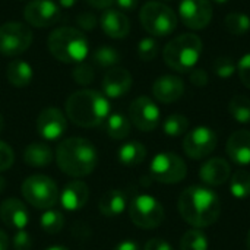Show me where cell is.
Listing matches in <instances>:
<instances>
[{
	"label": "cell",
	"instance_id": "cell-1",
	"mask_svg": "<svg viewBox=\"0 0 250 250\" xmlns=\"http://www.w3.org/2000/svg\"><path fill=\"white\" fill-rule=\"evenodd\" d=\"M179 214L192 227H209L220 218L221 204L218 195L205 186L185 189L177 202Z\"/></svg>",
	"mask_w": 250,
	"mask_h": 250
},
{
	"label": "cell",
	"instance_id": "cell-2",
	"mask_svg": "<svg viewBox=\"0 0 250 250\" xmlns=\"http://www.w3.org/2000/svg\"><path fill=\"white\" fill-rule=\"evenodd\" d=\"M66 116L79 127H98L110 116L108 98L94 89H81L66 100Z\"/></svg>",
	"mask_w": 250,
	"mask_h": 250
},
{
	"label": "cell",
	"instance_id": "cell-3",
	"mask_svg": "<svg viewBox=\"0 0 250 250\" xmlns=\"http://www.w3.org/2000/svg\"><path fill=\"white\" fill-rule=\"evenodd\" d=\"M56 161L64 174L85 177L95 170L98 154L91 141L85 138H67L57 145Z\"/></svg>",
	"mask_w": 250,
	"mask_h": 250
},
{
	"label": "cell",
	"instance_id": "cell-4",
	"mask_svg": "<svg viewBox=\"0 0 250 250\" xmlns=\"http://www.w3.org/2000/svg\"><path fill=\"white\" fill-rule=\"evenodd\" d=\"M50 53L63 63H82L89 54V44L82 31L72 26L54 29L47 40Z\"/></svg>",
	"mask_w": 250,
	"mask_h": 250
},
{
	"label": "cell",
	"instance_id": "cell-5",
	"mask_svg": "<svg viewBox=\"0 0 250 250\" xmlns=\"http://www.w3.org/2000/svg\"><path fill=\"white\" fill-rule=\"evenodd\" d=\"M202 40L196 34H182L173 38L163 51L164 62L168 67L176 72H190L195 69L202 54Z\"/></svg>",
	"mask_w": 250,
	"mask_h": 250
},
{
	"label": "cell",
	"instance_id": "cell-6",
	"mask_svg": "<svg viewBox=\"0 0 250 250\" xmlns=\"http://www.w3.org/2000/svg\"><path fill=\"white\" fill-rule=\"evenodd\" d=\"M144 29L154 37H167L174 32L179 23L176 12L161 1H148L139 12Z\"/></svg>",
	"mask_w": 250,
	"mask_h": 250
},
{
	"label": "cell",
	"instance_id": "cell-7",
	"mask_svg": "<svg viewBox=\"0 0 250 250\" xmlns=\"http://www.w3.org/2000/svg\"><path fill=\"white\" fill-rule=\"evenodd\" d=\"M21 190L25 201L37 209H50L59 201V189L56 183L42 174H34L25 179Z\"/></svg>",
	"mask_w": 250,
	"mask_h": 250
},
{
	"label": "cell",
	"instance_id": "cell-8",
	"mask_svg": "<svg viewBox=\"0 0 250 250\" xmlns=\"http://www.w3.org/2000/svg\"><path fill=\"white\" fill-rule=\"evenodd\" d=\"M129 217L135 226L145 230L157 229L164 220V208L151 195H139L129 205Z\"/></svg>",
	"mask_w": 250,
	"mask_h": 250
},
{
	"label": "cell",
	"instance_id": "cell-9",
	"mask_svg": "<svg viewBox=\"0 0 250 250\" xmlns=\"http://www.w3.org/2000/svg\"><path fill=\"white\" fill-rule=\"evenodd\" d=\"M149 171L154 180L164 185H176L185 180L188 174L186 163L174 152L157 154L149 166Z\"/></svg>",
	"mask_w": 250,
	"mask_h": 250
},
{
	"label": "cell",
	"instance_id": "cell-10",
	"mask_svg": "<svg viewBox=\"0 0 250 250\" xmlns=\"http://www.w3.org/2000/svg\"><path fill=\"white\" fill-rule=\"evenodd\" d=\"M32 42V31L22 22H6L0 26V54L16 57Z\"/></svg>",
	"mask_w": 250,
	"mask_h": 250
},
{
	"label": "cell",
	"instance_id": "cell-11",
	"mask_svg": "<svg viewBox=\"0 0 250 250\" xmlns=\"http://www.w3.org/2000/svg\"><path fill=\"white\" fill-rule=\"evenodd\" d=\"M217 133L208 126H198L186 133L183 139V149L192 160H202L214 152L217 148Z\"/></svg>",
	"mask_w": 250,
	"mask_h": 250
},
{
	"label": "cell",
	"instance_id": "cell-12",
	"mask_svg": "<svg viewBox=\"0 0 250 250\" xmlns=\"http://www.w3.org/2000/svg\"><path fill=\"white\" fill-rule=\"evenodd\" d=\"M130 122L142 132H152L158 127L161 113L158 105L149 97H138L129 107Z\"/></svg>",
	"mask_w": 250,
	"mask_h": 250
},
{
	"label": "cell",
	"instance_id": "cell-13",
	"mask_svg": "<svg viewBox=\"0 0 250 250\" xmlns=\"http://www.w3.org/2000/svg\"><path fill=\"white\" fill-rule=\"evenodd\" d=\"M212 4L209 0H180L179 16L190 29H204L212 19Z\"/></svg>",
	"mask_w": 250,
	"mask_h": 250
},
{
	"label": "cell",
	"instance_id": "cell-14",
	"mask_svg": "<svg viewBox=\"0 0 250 250\" xmlns=\"http://www.w3.org/2000/svg\"><path fill=\"white\" fill-rule=\"evenodd\" d=\"M25 21L37 28H47L59 22L60 6L54 0H31L23 9Z\"/></svg>",
	"mask_w": 250,
	"mask_h": 250
},
{
	"label": "cell",
	"instance_id": "cell-15",
	"mask_svg": "<svg viewBox=\"0 0 250 250\" xmlns=\"http://www.w3.org/2000/svg\"><path fill=\"white\" fill-rule=\"evenodd\" d=\"M67 129L66 116L56 107L44 108L37 117V132L45 141H57Z\"/></svg>",
	"mask_w": 250,
	"mask_h": 250
},
{
	"label": "cell",
	"instance_id": "cell-16",
	"mask_svg": "<svg viewBox=\"0 0 250 250\" xmlns=\"http://www.w3.org/2000/svg\"><path fill=\"white\" fill-rule=\"evenodd\" d=\"M103 94L107 98H120L132 88V75L123 67H111L103 78Z\"/></svg>",
	"mask_w": 250,
	"mask_h": 250
},
{
	"label": "cell",
	"instance_id": "cell-17",
	"mask_svg": "<svg viewBox=\"0 0 250 250\" xmlns=\"http://www.w3.org/2000/svg\"><path fill=\"white\" fill-rule=\"evenodd\" d=\"M88 198H89V189L86 183L81 180L69 182L63 188V190L59 193V201H60L62 208L70 212L82 209L86 205Z\"/></svg>",
	"mask_w": 250,
	"mask_h": 250
},
{
	"label": "cell",
	"instance_id": "cell-18",
	"mask_svg": "<svg viewBox=\"0 0 250 250\" xmlns=\"http://www.w3.org/2000/svg\"><path fill=\"white\" fill-rule=\"evenodd\" d=\"M152 94L160 103L170 104L182 98L185 94V83L179 76L164 75L155 79L152 85Z\"/></svg>",
	"mask_w": 250,
	"mask_h": 250
},
{
	"label": "cell",
	"instance_id": "cell-19",
	"mask_svg": "<svg viewBox=\"0 0 250 250\" xmlns=\"http://www.w3.org/2000/svg\"><path fill=\"white\" fill-rule=\"evenodd\" d=\"M0 218L7 227L16 231L25 230V227L29 223V214L25 204L16 198L6 199L0 205Z\"/></svg>",
	"mask_w": 250,
	"mask_h": 250
},
{
	"label": "cell",
	"instance_id": "cell-20",
	"mask_svg": "<svg viewBox=\"0 0 250 250\" xmlns=\"http://www.w3.org/2000/svg\"><path fill=\"white\" fill-rule=\"evenodd\" d=\"M100 25L101 29L104 31V34L110 38L114 40H120L127 37L129 31H130V22L127 19V16L120 12L119 9H105L100 18Z\"/></svg>",
	"mask_w": 250,
	"mask_h": 250
},
{
	"label": "cell",
	"instance_id": "cell-21",
	"mask_svg": "<svg viewBox=\"0 0 250 250\" xmlns=\"http://www.w3.org/2000/svg\"><path fill=\"white\" fill-rule=\"evenodd\" d=\"M231 176V167L224 158H209L207 160L201 170L199 177L208 186H221L224 185Z\"/></svg>",
	"mask_w": 250,
	"mask_h": 250
},
{
	"label": "cell",
	"instance_id": "cell-22",
	"mask_svg": "<svg viewBox=\"0 0 250 250\" xmlns=\"http://www.w3.org/2000/svg\"><path fill=\"white\" fill-rule=\"evenodd\" d=\"M226 152L229 158L239 166L250 164V132L249 130H236L227 141Z\"/></svg>",
	"mask_w": 250,
	"mask_h": 250
},
{
	"label": "cell",
	"instance_id": "cell-23",
	"mask_svg": "<svg viewBox=\"0 0 250 250\" xmlns=\"http://www.w3.org/2000/svg\"><path fill=\"white\" fill-rule=\"evenodd\" d=\"M127 208V196L123 190L113 189L105 192L100 202H98V209L104 217L114 218L122 215Z\"/></svg>",
	"mask_w": 250,
	"mask_h": 250
},
{
	"label": "cell",
	"instance_id": "cell-24",
	"mask_svg": "<svg viewBox=\"0 0 250 250\" xmlns=\"http://www.w3.org/2000/svg\"><path fill=\"white\" fill-rule=\"evenodd\" d=\"M6 76H7V81L13 86L23 88V86H28L31 83V81L34 78V72H32V67L28 62L15 59L7 64Z\"/></svg>",
	"mask_w": 250,
	"mask_h": 250
},
{
	"label": "cell",
	"instance_id": "cell-25",
	"mask_svg": "<svg viewBox=\"0 0 250 250\" xmlns=\"http://www.w3.org/2000/svg\"><path fill=\"white\" fill-rule=\"evenodd\" d=\"M23 161L29 167H47L53 161V151L44 142H32L23 151Z\"/></svg>",
	"mask_w": 250,
	"mask_h": 250
},
{
	"label": "cell",
	"instance_id": "cell-26",
	"mask_svg": "<svg viewBox=\"0 0 250 250\" xmlns=\"http://www.w3.org/2000/svg\"><path fill=\"white\" fill-rule=\"evenodd\" d=\"M117 158L119 161L126 166V167H135L139 166L141 163L145 161L146 158V148L144 146V144L138 142V141H132V142H126L123 144L119 151H117Z\"/></svg>",
	"mask_w": 250,
	"mask_h": 250
},
{
	"label": "cell",
	"instance_id": "cell-27",
	"mask_svg": "<svg viewBox=\"0 0 250 250\" xmlns=\"http://www.w3.org/2000/svg\"><path fill=\"white\" fill-rule=\"evenodd\" d=\"M104 130L111 139H125L130 133V120L122 113H110L104 122Z\"/></svg>",
	"mask_w": 250,
	"mask_h": 250
},
{
	"label": "cell",
	"instance_id": "cell-28",
	"mask_svg": "<svg viewBox=\"0 0 250 250\" xmlns=\"http://www.w3.org/2000/svg\"><path fill=\"white\" fill-rule=\"evenodd\" d=\"M122 60L120 53L110 45H100L92 53V63L97 67H116V64Z\"/></svg>",
	"mask_w": 250,
	"mask_h": 250
},
{
	"label": "cell",
	"instance_id": "cell-29",
	"mask_svg": "<svg viewBox=\"0 0 250 250\" xmlns=\"http://www.w3.org/2000/svg\"><path fill=\"white\" fill-rule=\"evenodd\" d=\"M231 117L239 123H250V98L246 95H234L229 103Z\"/></svg>",
	"mask_w": 250,
	"mask_h": 250
},
{
	"label": "cell",
	"instance_id": "cell-30",
	"mask_svg": "<svg viewBox=\"0 0 250 250\" xmlns=\"http://www.w3.org/2000/svg\"><path fill=\"white\" fill-rule=\"evenodd\" d=\"M231 195L237 199H246L250 196V173L246 170H237L230 179Z\"/></svg>",
	"mask_w": 250,
	"mask_h": 250
},
{
	"label": "cell",
	"instance_id": "cell-31",
	"mask_svg": "<svg viewBox=\"0 0 250 250\" xmlns=\"http://www.w3.org/2000/svg\"><path fill=\"white\" fill-rule=\"evenodd\" d=\"M40 226L41 229L48 233V234H56L63 230L64 227V217L60 211L57 209H45L40 218Z\"/></svg>",
	"mask_w": 250,
	"mask_h": 250
},
{
	"label": "cell",
	"instance_id": "cell-32",
	"mask_svg": "<svg viewBox=\"0 0 250 250\" xmlns=\"http://www.w3.org/2000/svg\"><path fill=\"white\" fill-rule=\"evenodd\" d=\"M189 129V119L183 114H171L164 120L163 130L167 136L177 138L188 132Z\"/></svg>",
	"mask_w": 250,
	"mask_h": 250
},
{
	"label": "cell",
	"instance_id": "cell-33",
	"mask_svg": "<svg viewBox=\"0 0 250 250\" xmlns=\"http://www.w3.org/2000/svg\"><path fill=\"white\" fill-rule=\"evenodd\" d=\"M226 28L233 35H245L250 29V16L242 12H231L224 19Z\"/></svg>",
	"mask_w": 250,
	"mask_h": 250
},
{
	"label": "cell",
	"instance_id": "cell-34",
	"mask_svg": "<svg viewBox=\"0 0 250 250\" xmlns=\"http://www.w3.org/2000/svg\"><path fill=\"white\" fill-rule=\"evenodd\" d=\"M180 250H208V237L198 229L189 230L180 240Z\"/></svg>",
	"mask_w": 250,
	"mask_h": 250
},
{
	"label": "cell",
	"instance_id": "cell-35",
	"mask_svg": "<svg viewBox=\"0 0 250 250\" xmlns=\"http://www.w3.org/2000/svg\"><path fill=\"white\" fill-rule=\"evenodd\" d=\"M237 70V66L234 63V60L230 56H220L215 62H214V72L217 76H220L221 79H227L231 78L234 75V72Z\"/></svg>",
	"mask_w": 250,
	"mask_h": 250
},
{
	"label": "cell",
	"instance_id": "cell-36",
	"mask_svg": "<svg viewBox=\"0 0 250 250\" xmlns=\"http://www.w3.org/2000/svg\"><path fill=\"white\" fill-rule=\"evenodd\" d=\"M158 54V42L151 38V37H146V38H142L138 44V56L141 60L144 62H149V60H154Z\"/></svg>",
	"mask_w": 250,
	"mask_h": 250
},
{
	"label": "cell",
	"instance_id": "cell-37",
	"mask_svg": "<svg viewBox=\"0 0 250 250\" xmlns=\"http://www.w3.org/2000/svg\"><path fill=\"white\" fill-rule=\"evenodd\" d=\"M72 78L79 85H89L95 78V72L91 64L82 62L75 66V69L72 72Z\"/></svg>",
	"mask_w": 250,
	"mask_h": 250
},
{
	"label": "cell",
	"instance_id": "cell-38",
	"mask_svg": "<svg viewBox=\"0 0 250 250\" xmlns=\"http://www.w3.org/2000/svg\"><path fill=\"white\" fill-rule=\"evenodd\" d=\"M15 161L13 149L3 141H0V171H6Z\"/></svg>",
	"mask_w": 250,
	"mask_h": 250
},
{
	"label": "cell",
	"instance_id": "cell-39",
	"mask_svg": "<svg viewBox=\"0 0 250 250\" xmlns=\"http://www.w3.org/2000/svg\"><path fill=\"white\" fill-rule=\"evenodd\" d=\"M237 72L242 83L250 89V53H246L237 63Z\"/></svg>",
	"mask_w": 250,
	"mask_h": 250
},
{
	"label": "cell",
	"instance_id": "cell-40",
	"mask_svg": "<svg viewBox=\"0 0 250 250\" xmlns=\"http://www.w3.org/2000/svg\"><path fill=\"white\" fill-rule=\"evenodd\" d=\"M13 249L15 250H29L32 246L31 236L25 230H18L13 236Z\"/></svg>",
	"mask_w": 250,
	"mask_h": 250
},
{
	"label": "cell",
	"instance_id": "cell-41",
	"mask_svg": "<svg viewBox=\"0 0 250 250\" xmlns=\"http://www.w3.org/2000/svg\"><path fill=\"white\" fill-rule=\"evenodd\" d=\"M76 22L78 25L85 29V31H91L97 26V18L92 12H82L76 16Z\"/></svg>",
	"mask_w": 250,
	"mask_h": 250
},
{
	"label": "cell",
	"instance_id": "cell-42",
	"mask_svg": "<svg viewBox=\"0 0 250 250\" xmlns=\"http://www.w3.org/2000/svg\"><path fill=\"white\" fill-rule=\"evenodd\" d=\"M190 82L195 86H205L208 83V73L204 69H192L190 72Z\"/></svg>",
	"mask_w": 250,
	"mask_h": 250
},
{
	"label": "cell",
	"instance_id": "cell-43",
	"mask_svg": "<svg viewBox=\"0 0 250 250\" xmlns=\"http://www.w3.org/2000/svg\"><path fill=\"white\" fill-rule=\"evenodd\" d=\"M144 250H174V249H173V246H171L168 242H166L164 239H158V237H155V239H151L149 242H146V245H145Z\"/></svg>",
	"mask_w": 250,
	"mask_h": 250
},
{
	"label": "cell",
	"instance_id": "cell-44",
	"mask_svg": "<svg viewBox=\"0 0 250 250\" xmlns=\"http://www.w3.org/2000/svg\"><path fill=\"white\" fill-rule=\"evenodd\" d=\"M120 12H132L138 7V0H114Z\"/></svg>",
	"mask_w": 250,
	"mask_h": 250
},
{
	"label": "cell",
	"instance_id": "cell-45",
	"mask_svg": "<svg viewBox=\"0 0 250 250\" xmlns=\"http://www.w3.org/2000/svg\"><path fill=\"white\" fill-rule=\"evenodd\" d=\"M89 6L95 7V9H110L114 4V0H86Z\"/></svg>",
	"mask_w": 250,
	"mask_h": 250
},
{
	"label": "cell",
	"instance_id": "cell-46",
	"mask_svg": "<svg viewBox=\"0 0 250 250\" xmlns=\"http://www.w3.org/2000/svg\"><path fill=\"white\" fill-rule=\"evenodd\" d=\"M114 250H141V246L133 240H125V242L119 243L114 248Z\"/></svg>",
	"mask_w": 250,
	"mask_h": 250
},
{
	"label": "cell",
	"instance_id": "cell-47",
	"mask_svg": "<svg viewBox=\"0 0 250 250\" xmlns=\"http://www.w3.org/2000/svg\"><path fill=\"white\" fill-rule=\"evenodd\" d=\"M0 250H9V237L3 230H0Z\"/></svg>",
	"mask_w": 250,
	"mask_h": 250
},
{
	"label": "cell",
	"instance_id": "cell-48",
	"mask_svg": "<svg viewBox=\"0 0 250 250\" xmlns=\"http://www.w3.org/2000/svg\"><path fill=\"white\" fill-rule=\"evenodd\" d=\"M78 3V0H57V4H60L62 7H72Z\"/></svg>",
	"mask_w": 250,
	"mask_h": 250
},
{
	"label": "cell",
	"instance_id": "cell-49",
	"mask_svg": "<svg viewBox=\"0 0 250 250\" xmlns=\"http://www.w3.org/2000/svg\"><path fill=\"white\" fill-rule=\"evenodd\" d=\"M4 188H6V182H4V179H3V177H0V193L4 190Z\"/></svg>",
	"mask_w": 250,
	"mask_h": 250
},
{
	"label": "cell",
	"instance_id": "cell-50",
	"mask_svg": "<svg viewBox=\"0 0 250 250\" xmlns=\"http://www.w3.org/2000/svg\"><path fill=\"white\" fill-rule=\"evenodd\" d=\"M45 250H69L67 248H64V246H51V248H48V249Z\"/></svg>",
	"mask_w": 250,
	"mask_h": 250
},
{
	"label": "cell",
	"instance_id": "cell-51",
	"mask_svg": "<svg viewBox=\"0 0 250 250\" xmlns=\"http://www.w3.org/2000/svg\"><path fill=\"white\" fill-rule=\"evenodd\" d=\"M246 246H248V250H250V230L248 233V237H246Z\"/></svg>",
	"mask_w": 250,
	"mask_h": 250
},
{
	"label": "cell",
	"instance_id": "cell-52",
	"mask_svg": "<svg viewBox=\"0 0 250 250\" xmlns=\"http://www.w3.org/2000/svg\"><path fill=\"white\" fill-rule=\"evenodd\" d=\"M214 3H218V4H224V3H227L229 0H212Z\"/></svg>",
	"mask_w": 250,
	"mask_h": 250
},
{
	"label": "cell",
	"instance_id": "cell-53",
	"mask_svg": "<svg viewBox=\"0 0 250 250\" xmlns=\"http://www.w3.org/2000/svg\"><path fill=\"white\" fill-rule=\"evenodd\" d=\"M3 130V119H1V116H0V132Z\"/></svg>",
	"mask_w": 250,
	"mask_h": 250
},
{
	"label": "cell",
	"instance_id": "cell-54",
	"mask_svg": "<svg viewBox=\"0 0 250 250\" xmlns=\"http://www.w3.org/2000/svg\"><path fill=\"white\" fill-rule=\"evenodd\" d=\"M164 1H170V0H164Z\"/></svg>",
	"mask_w": 250,
	"mask_h": 250
}]
</instances>
